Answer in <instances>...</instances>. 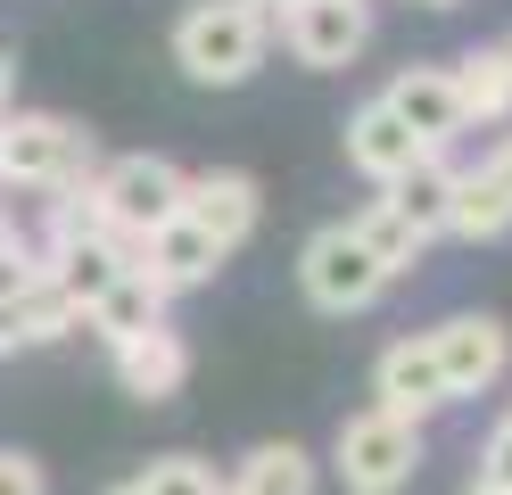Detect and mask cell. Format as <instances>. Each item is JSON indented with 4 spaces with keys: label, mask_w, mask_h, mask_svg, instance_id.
<instances>
[{
    "label": "cell",
    "mask_w": 512,
    "mask_h": 495,
    "mask_svg": "<svg viewBox=\"0 0 512 495\" xmlns=\"http://www.w3.org/2000/svg\"><path fill=\"white\" fill-rule=\"evenodd\" d=\"M265 50H273V17L256 0H190L174 17V66L207 91L248 83L265 66Z\"/></svg>",
    "instance_id": "cell-1"
},
{
    "label": "cell",
    "mask_w": 512,
    "mask_h": 495,
    "mask_svg": "<svg viewBox=\"0 0 512 495\" xmlns=\"http://www.w3.org/2000/svg\"><path fill=\"white\" fill-rule=\"evenodd\" d=\"M100 174V141L50 108H0V190H75Z\"/></svg>",
    "instance_id": "cell-2"
},
{
    "label": "cell",
    "mask_w": 512,
    "mask_h": 495,
    "mask_svg": "<svg viewBox=\"0 0 512 495\" xmlns=\"http://www.w3.org/2000/svg\"><path fill=\"white\" fill-rule=\"evenodd\" d=\"M422 421H405V413H347L339 421V446H331V471L347 479V495H397L413 487V471H422Z\"/></svg>",
    "instance_id": "cell-3"
},
{
    "label": "cell",
    "mask_w": 512,
    "mask_h": 495,
    "mask_svg": "<svg viewBox=\"0 0 512 495\" xmlns=\"http://www.w3.org/2000/svg\"><path fill=\"white\" fill-rule=\"evenodd\" d=\"M91 198H100L108 231L124 240H149L157 223L182 215V165L157 157V149H133V157H100V174H91Z\"/></svg>",
    "instance_id": "cell-4"
},
{
    "label": "cell",
    "mask_w": 512,
    "mask_h": 495,
    "mask_svg": "<svg viewBox=\"0 0 512 495\" xmlns=\"http://www.w3.org/2000/svg\"><path fill=\"white\" fill-rule=\"evenodd\" d=\"M298 289H306V306H323V314H364L372 297L389 289V273L372 264V248L347 223H323L298 248Z\"/></svg>",
    "instance_id": "cell-5"
},
{
    "label": "cell",
    "mask_w": 512,
    "mask_h": 495,
    "mask_svg": "<svg viewBox=\"0 0 512 495\" xmlns=\"http://www.w3.org/2000/svg\"><path fill=\"white\" fill-rule=\"evenodd\" d=\"M273 25H281V42H290L298 66L339 75V66H356L364 42H372V0H281Z\"/></svg>",
    "instance_id": "cell-6"
},
{
    "label": "cell",
    "mask_w": 512,
    "mask_h": 495,
    "mask_svg": "<svg viewBox=\"0 0 512 495\" xmlns=\"http://www.w3.org/2000/svg\"><path fill=\"white\" fill-rule=\"evenodd\" d=\"M422 339H430V355H438L446 388H455V405H463V396H488V388L512 372V330H504L496 314H446L438 330H422Z\"/></svg>",
    "instance_id": "cell-7"
},
{
    "label": "cell",
    "mask_w": 512,
    "mask_h": 495,
    "mask_svg": "<svg viewBox=\"0 0 512 495\" xmlns=\"http://www.w3.org/2000/svg\"><path fill=\"white\" fill-rule=\"evenodd\" d=\"M256 215H265V190H256L240 165H207V174H182V223H199L223 256L256 240Z\"/></svg>",
    "instance_id": "cell-8"
},
{
    "label": "cell",
    "mask_w": 512,
    "mask_h": 495,
    "mask_svg": "<svg viewBox=\"0 0 512 495\" xmlns=\"http://www.w3.org/2000/svg\"><path fill=\"white\" fill-rule=\"evenodd\" d=\"M372 405H380V413H405V421H430V413L455 405V388H446L430 339H397V347H380V363H372Z\"/></svg>",
    "instance_id": "cell-9"
},
{
    "label": "cell",
    "mask_w": 512,
    "mask_h": 495,
    "mask_svg": "<svg viewBox=\"0 0 512 495\" xmlns=\"http://www.w3.org/2000/svg\"><path fill=\"white\" fill-rule=\"evenodd\" d=\"M380 99H389V116H397L422 149H446L455 132H471V124H463V99H455V75H446V66H397Z\"/></svg>",
    "instance_id": "cell-10"
},
{
    "label": "cell",
    "mask_w": 512,
    "mask_h": 495,
    "mask_svg": "<svg viewBox=\"0 0 512 495\" xmlns=\"http://www.w3.org/2000/svg\"><path fill=\"white\" fill-rule=\"evenodd\" d=\"M133 248H141V240H124V231H108V240H67V248H42V281L67 297L75 314H91V306H100V289L124 273V264H133Z\"/></svg>",
    "instance_id": "cell-11"
},
{
    "label": "cell",
    "mask_w": 512,
    "mask_h": 495,
    "mask_svg": "<svg viewBox=\"0 0 512 495\" xmlns=\"http://www.w3.org/2000/svg\"><path fill=\"white\" fill-rule=\"evenodd\" d=\"M215 264H223V248L207 240V231L199 223H157L149 231V240L133 248V273H149L157 289H166V297H182V289H199V281H215Z\"/></svg>",
    "instance_id": "cell-12"
},
{
    "label": "cell",
    "mask_w": 512,
    "mask_h": 495,
    "mask_svg": "<svg viewBox=\"0 0 512 495\" xmlns=\"http://www.w3.org/2000/svg\"><path fill=\"white\" fill-rule=\"evenodd\" d=\"M108 363H116V388L141 396V405H166V396L190 380V347H182L174 322H166V330H141V339H124V347H108Z\"/></svg>",
    "instance_id": "cell-13"
},
{
    "label": "cell",
    "mask_w": 512,
    "mask_h": 495,
    "mask_svg": "<svg viewBox=\"0 0 512 495\" xmlns=\"http://www.w3.org/2000/svg\"><path fill=\"white\" fill-rule=\"evenodd\" d=\"M413 157H430V149H422V141H413V132L389 116V99H364V108L347 116V165H356L372 190H389Z\"/></svg>",
    "instance_id": "cell-14"
},
{
    "label": "cell",
    "mask_w": 512,
    "mask_h": 495,
    "mask_svg": "<svg viewBox=\"0 0 512 495\" xmlns=\"http://www.w3.org/2000/svg\"><path fill=\"white\" fill-rule=\"evenodd\" d=\"M166 306H174V297L157 289L149 273H133V264H124V273L100 289V306L83 314V330H91L100 347H124V339H141V330H166Z\"/></svg>",
    "instance_id": "cell-15"
},
{
    "label": "cell",
    "mask_w": 512,
    "mask_h": 495,
    "mask_svg": "<svg viewBox=\"0 0 512 495\" xmlns=\"http://www.w3.org/2000/svg\"><path fill=\"white\" fill-rule=\"evenodd\" d=\"M455 165H446V149H430V157H413L405 165V174L389 182V190H380V198H389V207L413 223V231H422V240H446V215H455Z\"/></svg>",
    "instance_id": "cell-16"
},
{
    "label": "cell",
    "mask_w": 512,
    "mask_h": 495,
    "mask_svg": "<svg viewBox=\"0 0 512 495\" xmlns=\"http://www.w3.org/2000/svg\"><path fill=\"white\" fill-rule=\"evenodd\" d=\"M83 314L58 297L50 281H34L25 297H0V355H17V347H50V339H75Z\"/></svg>",
    "instance_id": "cell-17"
},
{
    "label": "cell",
    "mask_w": 512,
    "mask_h": 495,
    "mask_svg": "<svg viewBox=\"0 0 512 495\" xmlns=\"http://www.w3.org/2000/svg\"><path fill=\"white\" fill-rule=\"evenodd\" d=\"M455 75V99H463V124H512V42L496 50H471L446 66Z\"/></svg>",
    "instance_id": "cell-18"
},
{
    "label": "cell",
    "mask_w": 512,
    "mask_h": 495,
    "mask_svg": "<svg viewBox=\"0 0 512 495\" xmlns=\"http://www.w3.org/2000/svg\"><path fill=\"white\" fill-rule=\"evenodd\" d=\"M232 487H240V495H314V454H306L298 438H265V446L240 454Z\"/></svg>",
    "instance_id": "cell-19"
},
{
    "label": "cell",
    "mask_w": 512,
    "mask_h": 495,
    "mask_svg": "<svg viewBox=\"0 0 512 495\" xmlns=\"http://www.w3.org/2000/svg\"><path fill=\"white\" fill-rule=\"evenodd\" d=\"M347 231H356V240L372 248V264H380L389 281H397V273H413V264H422V248H430L422 231H413V223H405V215L389 207V198H372V207H364L356 223H347Z\"/></svg>",
    "instance_id": "cell-20"
},
{
    "label": "cell",
    "mask_w": 512,
    "mask_h": 495,
    "mask_svg": "<svg viewBox=\"0 0 512 495\" xmlns=\"http://www.w3.org/2000/svg\"><path fill=\"white\" fill-rule=\"evenodd\" d=\"M133 487L141 495H215L223 479H215V462H199V454H157Z\"/></svg>",
    "instance_id": "cell-21"
},
{
    "label": "cell",
    "mask_w": 512,
    "mask_h": 495,
    "mask_svg": "<svg viewBox=\"0 0 512 495\" xmlns=\"http://www.w3.org/2000/svg\"><path fill=\"white\" fill-rule=\"evenodd\" d=\"M42 281V248L25 240V231H9V240H0V297H25Z\"/></svg>",
    "instance_id": "cell-22"
},
{
    "label": "cell",
    "mask_w": 512,
    "mask_h": 495,
    "mask_svg": "<svg viewBox=\"0 0 512 495\" xmlns=\"http://www.w3.org/2000/svg\"><path fill=\"white\" fill-rule=\"evenodd\" d=\"M479 479H496V487H512V413L488 429V446H479Z\"/></svg>",
    "instance_id": "cell-23"
},
{
    "label": "cell",
    "mask_w": 512,
    "mask_h": 495,
    "mask_svg": "<svg viewBox=\"0 0 512 495\" xmlns=\"http://www.w3.org/2000/svg\"><path fill=\"white\" fill-rule=\"evenodd\" d=\"M0 495H42V462L17 454V446H0Z\"/></svg>",
    "instance_id": "cell-24"
},
{
    "label": "cell",
    "mask_w": 512,
    "mask_h": 495,
    "mask_svg": "<svg viewBox=\"0 0 512 495\" xmlns=\"http://www.w3.org/2000/svg\"><path fill=\"white\" fill-rule=\"evenodd\" d=\"M479 174H488V190H496L504 207H512V132H504V141L488 149V165H479Z\"/></svg>",
    "instance_id": "cell-25"
},
{
    "label": "cell",
    "mask_w": 512,
    "mask_h": 495,
    "mask_svg": "<svg viewBox=\"0 0 512 495\" xmlns=\"http://www.w3.org/2000/svg\"><path fill=\"white\" fill-rule=\"evenodd\" d=\"M9 99H17V58L0 50V108H9Z\"/></svg>",
    "instance_id": "cell-26"
},
{
    "label": "cell",
    "mask_w": 512,
    "mask_h": 495,
    "mask_svg": "<svg viewBox=\"0 0 512 495\" xmlns=\"http://www.w3.org/2000/svg\"><path fill=\"white\" fill-rule=\"evenodd\" d=\"M463 495H512V487H496V479H471V487H463Z\"/></svg>",
    "instance_id": "cell-27"
},
{
    "label": "cell",
    "mask_w": 512,
    "mask_h": 495,
    "mask_svg": "<svg viewBox=\"0 0 512 495\" xmlns=\"http://www.w3.org/2000/svg\"><path fill=\"white\" fill-rule=\"evenodd\" d=\"M9 231H17V223H9V190H0V240H9Z\"/></svg>",
    "instance_id": "cell-28"
},
{
    "label": "cell",
    "mask_w": 512,
    "mask_h": 495,
    "mask_svg": "<svg viewBox=\"0 0 512 495\" xmlns=\"http://www.w3.org/2000/svg\"><path fill=\"white\" fill-rule=\"evenodd\" d=\"M100 495H141V487H133V479H124V487H100Z\"/></svg>",
    "instance_id": "cell-29"
},
{
    "label": "cell",
    "mask_w": 512,
    "mask_h": 495,
    "mask_svg": "<svg viewBox=\"0 0 512 495\" xmlns=\"http://www.w3.org/2000/svg\"><path fill=\"white\" fill-rule=\"evenodd\" d=\"M422 9H455V0H422Z\"/></svg>",
    "instance_id": "cell-30"
},
{
    "label": "cell",
    "mask_w": 512,
    "mask_h": 495,
    "mask_svg": "<svg viewBox=\"0 0 512 495\" xmlns=\"http://www.w3.org/2000/svg\"><path fill=\"white\" fill-rule=\"evenodd\" d=\"M256 9H265V17H273V9H281V0H256Z\"/></svg>",
    "instance_id": "cell-31"
},
{
    "label": "cell",
    "mask_w": 512,
    "mask_h": 495,
    "mask_svg": "<svg viewBox=\"0 0 512 495\" xmlns=\"http://www.w3.org/2000/svg\"><path fill=\"white\" fill-rule=\"evenodd\" d=\"M215 495H240V487H232V479H223V487H215Z\"/></svg>",
    "instance_id": "cell-32"
}]
</instances>
